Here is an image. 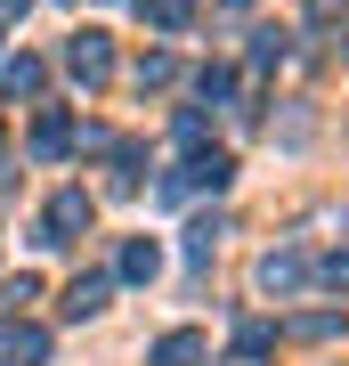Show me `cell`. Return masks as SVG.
Instances as JSON below:
<instances>
[{
    "label": "cell",
    "instance_id": "12",
    "mask_svg": "<svg viewBox=\"0 0 349 366\" xmlns=\"http://www.w3.org/2000/svg\"><path fill=\"white\" fill-rule=\"evenodd\" d=\"M325 277H333V285H349V261H325Z\"/></svg>",
    "mask_w": 349,
    "mask_h": 366
},
{
    "label": "cell",
    "instance_id": "6",
    "mask_svg": "<svg viewBox=\"0 0 349 366\" xmlns=\"http://www.w3.org/2000/svg\"><path fill=\"white\" fill-rule=\"evenodd\" d=\"M90 310H106V277H81V285L65 293V317H90Z\"/></svg>",
    "mask_w": 349,
    "mask_h": 366
},
{
    "label": "cell",
    "instance_id": "13",
    "mask_svg": "<svg viewBox=\"0 0 349 366\" xmlns=\"http://www.w3.org/2000/svg\"><path fill=\"white\" fill-rule=\"evenodd\" d=\"M341 9H349V0H317V16H341Z\"/></svg>",
    "mask_w": 349,
    "mask_h": 366
},
{
    "label": "cell",
    "instance_id": "3",
    "mask_svg": "<svg viewBox=\"0 0 349 366\" xmlns=\"http://www.w3.org/2000/svg\"><path fill=\"white\" fill-rule=\"evenodd\" d=\"M65 66L81 81H106V33H74V49H65Z\"/></svg>",
    "mask_w": 349,
    "mask_h": 366
},
{
    "label": "cell",
    "instance_id": "11",
    "mask_svg": "<svg viewBox=\"0 0 349 366\" xmlns=\"http://www.w3.org/2000/svg\"><path fill=\"white\" fill-rule=\"evenodd\" d=\"M65 139H74V122H65V114H49V122H41V155H57Z\"/></svg>",
    "mask_w": 349,
    "mask_h": 366
},
{
    "label": "cell",
    "instance_id": "1",
    "mask_svg": "<svg viewBox=\"0 0 349 366\" xmlns=\"http://www.w3.org/2000/svg\"><path fill=\"white\" fill-rule=\"evenodd\" d=\"M49 358V334L41 326H9V317H0V366H41Z\"/></svg>",
    "mask_w": 349,
    "mask_h": 366
},
{
    "label": "cell",
    "instance_id": "5",
    "mask_svg": "<svg viewBox=\"0 0 349 366\" xmlns=\"http://www.w3.org/2000/svg\"><path fill=\"white\" fill-rule=\"evenodd\" d=\"M203 358V334H163V350H155V366H195Z\"/></svg>",
    "mask_w": 349,
    "mask_h": 366
},
{
    "label": "cell",
    "instance_id": "10",
    "mask_svg": "<svg viewBox=\"0 0 349 366\" xmlns=\"http://www.w3.org/2000/svg\"><path fill=\"white\" fill-rule=\"evenodd\" d=\"M155 269H163L155 244H130V252H122V277H155Z\"/></svg>",
    "mask_w": 349,
    "mask_h": 366
},
{
    "label": "cell",
    "instance_id": "8",
    "mask_svg": "<svg viewBox=\"0 0 349 366\" xmlns=\"http://www.w3.org/2000/svg\"><path fill=\"white\" fill-rule=\"evenodd\" d=\"M138 16L163 25V33H179V25H187V0H138Z\"/></svg>",
    "mask_w": 349,
    "mask_h": 366
},
{
    "label": "cell",
    "instance_id": "9",
    "mask_svg": "<svg viewBox=\"0 0 349 366\" xmlns=\"http://www.w3.org/2000/svg\"><path fill=\"white\" fill-rule=\"evenodd\" d=\"M0 81H9V98H33V90H41V66H33V57H16Z\"/></svg>",
    "mask_w": 349,
    "mask_h": 366
},
{
    "label": "cell",
    "instance_id": "2",
    "mask_svg": "<svg viewBox=\"0 0 349 366\" xmlns=\"http://www.w3.org/2000/svg\"><path fill=\"white\" fill-rule=\"evenodd\" d=\"M74 228H90V196L65 187V196L49 204V236H41V244H74Z\"/></svg>",
    "mask_w": 349,
    "mask_h": 366
},
{
    "label": "cell",
    "instance_id": "4",
    "mask_svg": "<svg viewBox=\"0 0 349 366\" xmlns=\"http://www.w3.org/2000/svg\"><path fill=\"white\" fill-rule=\"evenodd\" d=\"M300 269H309L300 252H268V261H260V285H268V293H293V285H300Z\"/></svg>",
    "mask_w": 349,
    "mask_h": 366
},
{
    "label": "cell",
    "instance_id": "7",
    "mask_svg": "<svg viewBox=\"0 0 349 366\" xmlns=\"http://www.w3.org/2000/svg\"><path fill=\"white\" fill-rule=\"evenodd\" d=\"M228 171H236L228 155H195L187 163V187H228Z\"/></svg>",
    "mask_w": 349,
    "mask_h": 366
}]
</instances>
